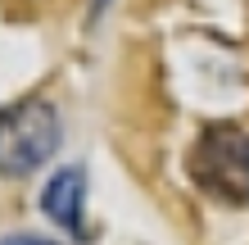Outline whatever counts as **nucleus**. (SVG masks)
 I'll list each match as a JSON object with an SVG mask.
<instances>
[{
  "mask_svg": "<svg viewBox=\"0 0 249 245\" xmlns=\"http://www.w3.org/2000/svg\"><path fill=\"white\" fill-rule=\"evenodd\" d=\"M190 177L204 195L222 205H249V132L236 123H217L190 146Z\"/></svg>",
  "mask_w": 249,
  "mask_h": 245,
  "instance_id": "nucleus-1",
  "label": "nucleus"
},
{
  "mask_svg": "<svg viewBox=\"0 0 249 245\" xmlns=\"http://www.w3.org/2000/svg\"><path fill=\"white\" fill-rule=\"evenodd\" d=\"M59 150V113L50 100L0 109V177H27Z\"/></svg>",
  "mask_w": 249,
  "mask_h": 245,
  "instance_id": "nucleus-2",
  "label": "nucleus"
},
{
  "mask_svg": "<svg viewBox=\"0 0 249 245\" xmlns=\"http://www.w3.org/2000/svg\"><path fill=\"white\" fill-rule=\"evenodd\" d=\"M82 195H86V172L82 168H64L54 172L46 182V191H41V209L50 213L59 227H68L72 236H82Z\"/></svg>",
  "mask_w": 249,
  "mask_h": 245,
  "instance_id": "nucleus-3",
  "label": "nucleus"
},
{
  "mask_svg": "<svg viewBox=\"0 0 249 245\" xmlns=\"http://www.w3.org/2000/svg\"><path fill=\"white\" fill-rule=\"evenodd\" d=\"M0 245H54V241H46V236H5Z\"/></svg>",
  "mask_w": 249,
  "mask_h": 245,
  "instance_id": "nucleus-4",
  "label": "nucleus"
},
{
  "mask_svg": "<svg viewBox=\"0 0 249 245\" xmlns=\"http://www.w3.org/2000/svg\"><path fill=\"white\" fill-rule=\"evenodd\" d=\"M105 5H109V0H95V9H105Z\"/></svg>",
  "mask_w": 249,
  "mask_h": 245,
  "instance_id": "nucleus-5",
  "label": "nucleus"
}]
</instances>
